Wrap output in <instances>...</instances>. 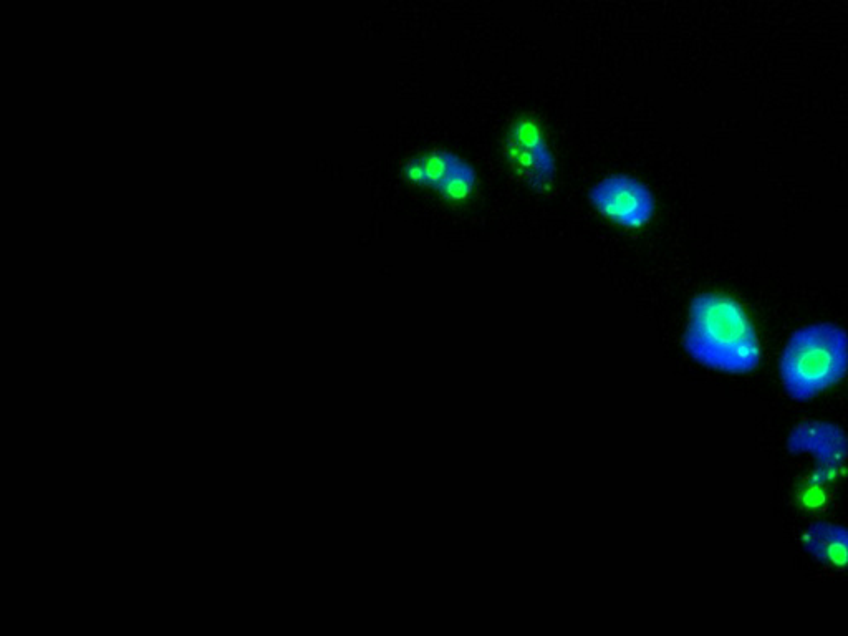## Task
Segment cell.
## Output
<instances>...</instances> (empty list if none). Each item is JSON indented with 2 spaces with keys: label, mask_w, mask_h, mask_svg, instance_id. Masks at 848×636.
I'll return each instance as SVG.
<instances>
[{
  "label": "cell",
  "mask_w": 848,
  "mask_h": 636,
  "mask_svg": "<svg viewBox=\"0 0 848 636\" xmlns=\"http://www.w3.org/2000/svg\"><path fill=\"white\" fill-rule=\"evenodd\" d=\"M805 552L819 564L835 570H848V527L817 521L802 535Z\"/></svg>",
  "instance_id": "cell-6"
},
{
  "label": "cell",
  "mask_w": 848,
  "mask_h": 636,
  "mask_svg": "<svg viewBox=\"0 0 848 636\" xmlns=\"http://www.w3.org/2000/svg\"><path fill=\"white\" fill-rule=\"evenodd\" d=\"M476 186V171H474L471 164L466 163L463 159L458 168L454 169L453 173H451V176H449V178L441 184V188L438 189V193L441 194L444 199H448V201L461 203V201H466V199L474 193Z\"/></svg>",
  "instance_id": "cell-8"
},
{
  "label": "cell",
  "mask_w": 848,
  "mask_h": 636,
  "mask_svg": "<svg viewBox=\"0 0 848 636\" xmlns=\"http://www.w3.org/2000/svg\"><path fill=\"white\" fill-rule=\"evenodd\" d=\"M782 385L795 401H809L848 373V332L834 322H815L792 333L779 362Z\"/></svg>",
  "instance_id": "cell-2"
},
{
  "label": "cell",
  "mask_w": 848,
  "mask_h": 636,
  "mask_svg": "<svg viewBox=\"0 0 848 636\" xmlns=\"http://www.w3.org/2000/svg\"><path fill=\"white\" fill-rule=\"evenodd\" d=\"M461 161L463 159L451 151L434 148L423 155L408 159L403 168V176L416 186L433 189L438 193L441 184L458 168Z\"/></svg>",
  "instance_id": "cell-7"
},
{
  "label": "cell",
  "mask_w": 848,
  "mask_h": 636,
  "mask_svg": "<svg viewBox=\"0 0 848 636\" xmlns=\"http://www.w3.org/2000/svg\"><path fill=\"white\" fill-rule=\"evenodd\" d=\"M588 201L608 221L630 231L641 229L655 216V196L650 188L628 174H610L598 181L590 189Z\"/></svg>",
  "instance_id": "cell-5"
},
{
  "label": "cell",
  "mask_w": 848,
  "mask_h": 636,
  "mask_svg": "<svg viewBox=\"0 0 848 636\" xmlns=\"http://www.w3.org/2000/svg\"><path fill=\"white\" fill-rule=\"evenodd\" d=\"M787 449L795 456L810 454L815 459L809 486L822 487L834 481L847 463L848 434L832 421H804L791 429Z\"/></svg>",
  "instance_id": "cell-4"
},
{
  "label": "cell",
  "mask_w": 848,
  "mask_h": 636,
  "mask_svg": "<svg viewBox=\"0 0 848 636\" xmlns=\"http://www.w3.org/2000/svg\"><path fill=\"white\" fill-rule=\"evenodd\" d=\"M683 348L694 362L711 370L744 375L761 363L757 330L738 300L703 292L689 304Z\"/></svg>",
  "instance_id": "cell-1"
},
{
  "label": "cell",
  "mask_w": 848,
  "mask_h": 636,
  "mask_svg": "<svg viewBox=\"0 0 848 636\" xmlns=\"http://www.w3.org/2000/svg\"><path fill=\"white\" fill-rule=\"evenodd\" d=\"M512 171L537 193H549L555 181V159L539 121L522 116L512 123L504 141Z\"/></svg>",
  "instance_id": "cell-3"
}]
</instances>
